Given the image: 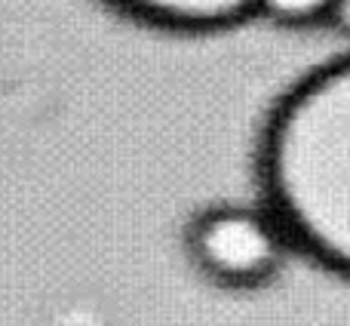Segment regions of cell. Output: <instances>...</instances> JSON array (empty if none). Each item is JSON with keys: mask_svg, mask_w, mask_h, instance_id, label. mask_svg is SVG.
Returning <instances> with one entry per match:
<instances>
[{"mask_svg": "<svg viewBox=\"0 0 350 326\" xmlns=\"http://www.w3.org/2000/svg\"><path fill=\"white\" fill-rule=\"evenodd\" d=\"M335 0H261L258 16L277 25L304 28V25H329Z\"/></svg>", "mask_w": 350, "mask_h": 326, "instance_id": "277c9868", "label": "cell"}, {"mask_svg": "<svg viewBox=\"0 0 350 326\" xmlns=\"http://www.w3.org/2000/svg\"><path fill=\"white\" fill-rule=\"evenodd\" d=\"M258 169L289 243L350 277V55L314 68L280 99Z\"/></svg>", "mask_w": 350, "mask_h": 326, "instance_id": "6da1fadb", "label": "cell"}, {"mask_svg": "<svg viewBox=\"0 0 350 326\" xmlns=\"http://www.w3.org/2000/svg\"><path fill=\"white\" fill-rule=\"evenodd\" d=\"M191 255L209 277L228 286H258L277 274L289 237L273 212L249 206H212L193 218Z\"/></svg>", "mask_w": 350, "mask_h": 326, "instance_id": "7a4b0ae2", "label": "cell"}, {"mask_svg": "<svg viewBox=\"0 0 350 326\" xmlns=\"http://www.w3.org/2000/svg\"><path fill=\"white\" fill-rule=\"evenodd\" d=\"M329 25H332L335 31H341L345 37H350V0H335Z\"/></svg>", "mask_w": 350, "mask_h": 326, "instance_id": "5b68a950", "label": "cell"}, {"mask_svg": "<svg viewBox=\"0 0 350 326\" xmlns=\"http://www.w3.org/2000/svg\"><path fill=\"white\" fill-rule=\"evenodd\" d=\"M139 22L166 31H221L258 16L261 0H111Z\"/></svg>", "mask_w": 350, "mask_h": 326, "instance_id": "3957f363", "label": "cell"}]
</instances>
